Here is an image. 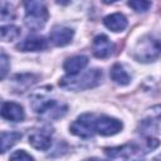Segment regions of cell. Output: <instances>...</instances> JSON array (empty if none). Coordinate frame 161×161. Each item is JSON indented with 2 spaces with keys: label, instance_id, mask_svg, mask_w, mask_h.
<instances>
[{
  "label": "cell",
  "instance_id": "3957f363",
  "mask_svg": "<svg viewBox=\"0 0 161 161\" xmlns=\"http://www.w3.org/2000/svg\"><path fill=\"white\" fill-rule=\"evenodd\" d=\"M24 23L28 29L36 31L44 28L49 18L44 0H24Z\"/></svg>",
  "mask_w": 161,
  "mask_h": 161
},
{
  "label": "cell",
  "instance_id": "2e32d148",
  "mask_svg": "<svg viewBox=\"0 0 161 161\" xmlns=\"http://www.w3.org/2000/svg\"><path fill=\"white\" fill-rule=\"evenodd\" d=\"M109 75H111L112 80H113L114 83H117L118 86H127V84H130V82H131L130 74H128L127 70L123 68V65H121V64H118V63L113 64V67L111 68Z\"/></svg>",
  "mask_w": 161,
  "mask_h": 161
},
{
  "label": "cell",
  "instance_id": "7c38bea8",
  "mask_svg": "<svg viewBox=\"0 0 161 161\" xmlns=\"http://www.w3.org/2000/svg\"><path fill=\"white\" fill-rule=\"evenodd\" d=\"M48 48V40L44 36L31 35L16 44L19 52H43Z\"/></svg>",
  "mask_w": 161,
  "mask_h": 161
},
{
  "label": "cell",
  "instance_id": "5b68a950",
  "mask_svg": "<svg viewBox=\"0 0 161 161\" xmlns=\"http://www.w3.org/2000/svg\"><path fill=\"white\" fill-rule=\"evenodd\" d=\"M94 113H83L77 119H74L70 126L69 131L72 135L78 136L80 138H91L96 135L94 132Z\"/></svg>",
  "mask_w": 161,
  "mask_h": 161
},
{
  "label": "cell",
  "instance_id": "44dd1931",
  "mask_svg": "<svg viewBox=\"0 0 161 161\" xmlns=\"http://www.w3.org/2000/svg\"><path fill=\"white\" fill-rule=\"evenodd\" d=\"M9 69H10L9 57H8V54H5L4 52L0 50V80L8 75Z\"/></svg>",
  "mask_w": 161,
  "mask_h": 161
},
{
  "label": "cell",
  "instance_id": "8fae6325",
  "mask_svg": "<svg viewBox=\"0 0 161 161\" xmlns=\"http://www.w3.org/2000/svg\"><path fill=\"white\" fill-rule=\"evenodd\" d=\"M0 116L11 122H21L25 118V112L23 106L16 102H5L0 108Z\"/></svg>",
  "mask_w": 161,
  "mask_h": 161
},
{
  "label": "cell",
  "instance_id": "cb8c5ba5",
  "mask_svg": "<svg viewBox=\"0 0 161 161\" xmlns=\"http://www.w3.org/2000/svg\"><path fill=\"white\" fill-rule=\"evenodd\" d=\"M114 1H117V0H103V3H106V4H112Z\"/></svg>",
  "mask_w": 161,
  "mask_h": 161
},
{
  "label": "cell",
  "instance_id": "7402d4cb",
  "mask_svg": "<svg viewBox=\"0 0 161 161\" xmlns=\"http://www.w3.org/2000/svg\"><path fill=\"white\" fill-rule=\"evenodd\" d=\"M10 158L11 160H34V157L31 155H29L26 151L24 150H18L15 151L14 153L10 155Z\"/></svg>",
  "mask_w": 161,
  "mask_h": 161
},
{
  "label": "cell",
  "instance_id": "30bf717a",
  "mask_svg": "<svg viewBox=\"0 0 161 161\" xmlns=\"http://www.w3.org/2000/svg\"><path fill=\"white\" fill-rule=\"evenodd\" d=\"M74 36V30L64 25H55L49 33V42L55 47L68 45Z\"/></svg>",
  "mask_w": 161,
  "mask_h": 161
},
{
  "label": "cell",
  "instance_id": "9c48e42d",
  "mask_svg": "<svg viewBox=\"0 0 161 161\" xmlns=\"http://www.w3.org/2000/svg\"><path fill=\"white\" fill-rule=\"evenodd\" d=\"M114 50V44L109 40V38L104 34H99L94 36L92 43V52L93 55L99 59H106L112 55Z\"/></svg>",
  "mask_w": 161,
  "mask_h": 161
},
{
  "label": "cell",
  "instance_id": "e0dca14e",
  "mask_svg": "<svg viewBox=\"0 0 161 161\" xmlns=\"http://www.w3.org/2000/svg\"><path fill=\"white\" fill-rule=\"evenodd\" d=\"M38 80V75L33 74V73H24V74H18L14 78V83L16 84V89L19 92H21V89H25L30 86H33L34 83H36Z\"/></svg>",
  "mask_w": 161,
  "mask_h": 161
},
{
  "label": "cell",
  "instance_id": "277c9868",
  "mask_svg": "<svg viewBox=\"0 0 161 161\" xmlns=\"http://www.w3.org/2000/svg\"><path fill=\"white\" fill-rule=\"evenodd\" d=\"M160 55V40L158 38L148 34L142 36L132 50V57L140 63L155 62Z\"/></svg>",
  "mask_w": 161,
  "mask_h": 161
},
{
  "label": "cell",
  "instance_id": "ac0fdd59",
  "mask_svg": "<svg viewBox=\"0 0 161 161\" xmlns=\"http://www.w3.org/2000/svg\"><path fill=\"white\" fill-rule=\"evenodd\" d=\"M21 34V30L16 25H4L0 26V40L3 42H13L16 40Z\"/></svg>",
  "mask_w": 161,
  "mask_h": 161
},
{
  "label": "cell",
  "instance_id": "7a4b0ae2",
  "mask_svg": "<svg viewBox=\"0 0 161 161\" xmlns=\"http://www.w3.org/2000/svg\"><path fill=\"white\" fill-rule=\"evenodd\" d=\"M31 108L45 119H59L65 116L68 106L57 99H50L45 93L36 92L31 96Z\"/></svg>",
  "mask_w": 161,
  "mask_h": 161
},
{
  "label": "cell",
  "instance_id": "6da1fadb",
  "mask_svg": "<svg viewBox=\"0 0 161 161\" xmlns=\"http://www.w3.org/2000/svg\"><path fill=\"white\" fill-rule=\"evenodd\" d=\"M103 78V72L98 68H92L77 74H67L59 79V86L67 91H86L94 88L101 84Z\"/></svg>",
  "mask_w": 161,
  "mask_h": 161
},
{
  "label": "cell",
  "instance_id": "603a6c76",
  "mask_svg": "<svg viewBox=\"0 0 161 161\" xmlns=\"http://www.w3.org/2000/svg\"><path fill=\"white\" fill-rule=\"evenodd\" d=\"M57 1V4H59V5H68L69 3H70V0H55Z\"/></svg>",
  "mask_w": 161,
  "mask_h": 161
},
{
  "label": "cell",
  "instance_id": "d6986e66",
  "mask_svg": "<svg viewBox=\"0 0 161 161\" xmlns=\"http://www.w3.org/2000/svg\"><path fill=\"white\" fill-rule=\"evenodd\" d=\"M14 18H15V10L10 4V1L0 0V21L13 20Z\"/></svg>",
  "mask_w": 161,
  "mask_h": 161
},
{
  "label": "cell",
  "instance_id": "ffe728a7",
  "mask_svg": "<svg viewBox=\"0 0 161 161\" xmlns=\"http://www.w3.org/2000/svg\"><path fill=\"white\" fill-rule=\"evenodd\" d=\"M151 0H128V6L136 13H145L151 6Z\"/></svg>",
  "mask_w": 161,
  "mask_h": 161
},
{
  "label": "cell",
  "instance_id": "5bb4252c",
  "mask_svg": "<svg viewBox=\"0 0 161 161\" xmlns=\"http://www.w3.org/2000/svg\"><path fill=\"white\" fill-rule=\"evenodd\" d=\"M88 64V58L86 55H74L67 58L63 63V69L67 74H77L82 72Z\"/></svg>",
  "mask_w": 161,
  "mask_h": 161
},
{
  "label": "cell",
  "instance_id": "4fadbf2b",
  "mask_svg": "<svg viewBox=\"0 0 161 161\" xmlns=\"http://www.w3.org/2000/svg\"><path fill=\"white\" fill-rule=\"evenodd\" d=\"M103 24L111 31L119 33V31H123L127 28L128 21H127V18L122 13H113V14L107 15L103 19Z\"/></svg>",
  "mask_w": 161,
  "mask_h": 161
},
{
  "label": "cell",
  "instance_id": "52a82bcc",
  "mask_svg": "<svg viewBox=\"0 0 161 161\" xmlns=\"http://www.w3.org/2000/svg\"><path fill=\"white\" fill-rule=\"evenodd\" d=\"M53 130L48 126L34 130L29 135V145L39 151H47L52 146Z\"/></svg>",
  "mask_w": 161,
  "mask_h": 161
},
{
  "label": "cell",
  "instance_id": "8992f818",
  "mask_svg": "<svg viewBox=\"0 0 161 161\" xmlns=\"http://www.w3.org/2000/svg\"><path fill=\"white\" fill-rule=\"evenodd\" d=\"M123 128L122 121L114 117L101 114L94 117V132L101 136H113L121 132Z\"/></svg>",
  "mask_w": 161,
  "mask_h": 161
},
{
  "label": "cell",
  "instance_id": "ba28073f",
  "mask_svg": "<svg viewBox=\"0 0 161 161\" xmlns=\"http://www.w3.org/2000/svg\"><path fill=\"white\" fill-rule=\"evenodd\" d=\"M104 153L109 158H131L136 155H141V148L136 143H125L114 147H106Z\"/></svg>",
  "mask_w": 161,
  "mask_h": 161
},
{
  "label": "cell",
  "instance_id": "9a60e30c",
  "mask_svg": "<svg viewBox=\"0 0 161 161\" xmlns=\"http://www.w3.org/2000/svg\"><path fill=\"white\" fill-rule=\"evenodd\" d=\"M20 138L21 133L18 131H8L0 133V153H5L8 150H10Z\"/></svg>",
  "mask_w": 161,
  "mask_h": 161
}]
</instances>
